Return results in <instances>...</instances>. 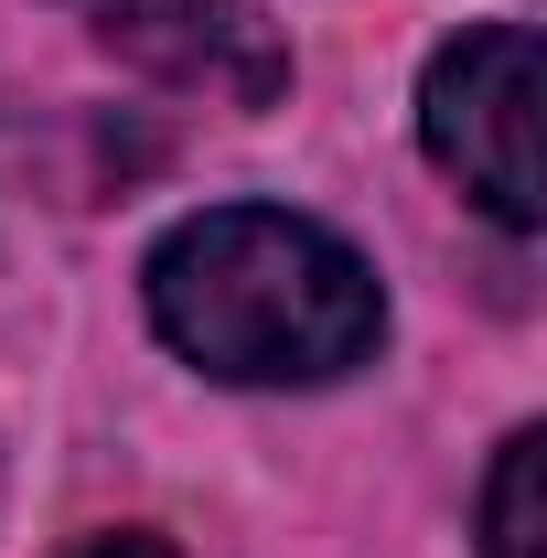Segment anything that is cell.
<instances>
[{"label":"cell","instance_id":"cell-4","mask_svg":"<svg viewBox=\"0 0 547 558\" xmlns=\"http://www.w3.org/2000/svg\"><path fill=\"white\" fill-rule=\"evenodd\" d=\"M483 558H547V429H515L483 473Z\"/></svg>","mask_w":547,"mask_h":558},{"label":"cell","instance_id":"cell-3","mask_svg":"<svg viewBox=\"0 0 547 558\" xmlns=\"http://www.w3.org/2000/svg\"><path fill=\"white\" fill-rule=\"evenodd\" d=\"M108 44H130L150 75H172V86H215V97H236V108H258L290 86V54L269 44V22L247 11V0H75Z\"/></svg>","mask_w":547,"mask_h":558},{"label":"cell","instance_id":"cell-2","mask_svg":"<svg viewBox=\"0 0 547 558\" xmlns=\"http://www.w3.org/2000/svg\"><path fill=\"white\" fill-rule=\"evenodd\" d=\"M537 108H547V54H537L526 22H473L462 44H440L429 75H418V140H429V161L494 226H515V236L547 215Z\"/></svg>","mask_w":547,"mask_h":558},{"label":"cell","instance_id":"cell-5","mask_svg":"<svg viewBox=\"0 0 547 558\" xmlns=\"http://www.w3.org/2000/svg\"><path fill=\"white\" fill-rule=\"evenodd\" d=\"M75 558H172V548H161V537H86Z\"/></svg>","mask_w":547,"mask_h":558},{"label":"cell","instance_id":"cell-1","mask_svg":"<svg viewBox=\"0 0 547 558\" xmlns=\"http://www.w3.org/2000/svg\"><path fill=\"white\" fill-rule=\"evenodd\" d=\"M150 333L226 387H333L387 344V290L290 205H205L150 247Z\"/></svg>","mask_w":547,"mask_h":558}]
</instances>
